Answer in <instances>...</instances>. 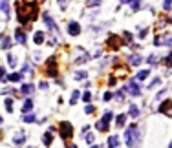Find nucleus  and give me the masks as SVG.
<instances>
[{"mask_svg": "<svg viewBox=\"0 0 172 148\" xmlns=\"http://www.w3.org/2000/svg\"><path fill=\"white\" fill-rule=\"evenodd\" d=\"M110 119H112V112H106V113H105V117H102L95 126H97L101 132H106V130H108V124H110Z\"/></svg>", "mask_w": 172, "mask_h": 148, "instance_id": "obj_1", "label": "nucleus"}, {"mask_svg": "<svg viewBox=\"0 0 172 148\" xmlns=\"http://www.w3.org/2000/svg\"><path fill=\"white\" fill-rule=\"evenodd\" d=\"M72 132H73V128H72L70 123H66V121H64V123H60V137H62V139H68L72 135Z\"/></svg>", "mask_w": 172, "mask_h": 148, "instance_id": "obj_2", "label": "nucleus"}, {"mask_svg": "<svg viewBox=\"0 0 172 148\" xmlns=\"http://www.w3.org/2000/svg\"><path fill=\"white\" fill-rule=\"evenodd\" d=\"M55 64H57V62H55V59H50V60H48V64H46V73H48L50 77H57V71H55Z\"/></svg>", "mask_w": 172, "mask_h": 148, "instance_id": "obj_3", "label": "nucleus"}, {"mask_svg": "<svg viewBox=\"0 0 172 148\" xmlns=\"http://www.w3.org/2000/svg\"><path fill=\"white\" fill-rule=\"evenodd\" d=\"M106 44H108V46H110V48H112V50H117L119 46L123 44V40H121L119 37H115V35H112V37L108 38V42H106Z\"/></svg>", "mask_w": 172, "mask_h": 148, "instance_id": "obj_4", "label": "nucleus"}, {"mask_svg": "<svg viewBox=\"0 0 172 148\" xmlns=\"http://www.w3.org/2000/svg\"><path fill=\"white\" fill-rule=\"evenodd\" d=\"M134 135H135V126L132 124V126L126 130V145H128V146L134 145Z\"/></svg>", "mask_w": 172, "mask_h": 148, "instance_id": "obj_5", "label": "nucleus"}, {"mask_svg": "<svg viewBox=\"0 0 172 148\" xmlns=\"http://www.w3.org/2000/svg\"><path fill=\"white\" fill-rule=\"evenodd\" d=\"M44 22H46V26H48V28H50V29L55 33V35H57V33H59V29H57V26L53 24V20H51V17H50V15H44Z\"/></svg>", "mask_w": 172, "mask_h": 148, "instance_id": "obj_6", "label": "nucleus"}, {"mask_svg": "<svg viewBox=\"0 0 172 148\" xmlns=\"http://www.w3.org/2000/svg\"><path fill=\"white\" fill-rule=\"evenodd\" d=\"M68 31H70V35H79L81 33V26L77 22H70L68 24Z\"/></svg>", "mask_w": 172, "mask_h": 148, "instance_id": "obj_7", "label": "nucleus"}, {"mask_svg": "<svg viewBox=\"0 0 172 148\" xmlns=\"http://www.w3.org/2000/svg\"><path fill=\"white\" fill-rule=\"evenodd\" d=\"M128 90H130V93H132V95H139V93H141L139 86L135 84V80H130V84H128Z\"/></svg>", "mask_w": 172, "mask_h": 148, "instance_id": "obj_8", "label": "nucleus"}, {"mask_svg": "<svg viewBox=\"0 0 172 148\" xmlns=\"http://www.w3.org/2000/svg\"><path fill=\"white\" fill-rule=\"evenodd\" d=\"M172 40V35H167V37H156V44H170Z\"/></svg>", "mask_w": 172, "mask_h": 148, "instance_id": "obj_9", "label": "nucleus"}, {"mask_svg": "<svg viewBox=\"0 0 172 148\" xmlns=\"http://www.w3.org/2000/svg\"><path fill=\"white\" fill-rule=\"evenodd\" d=\"M15 38L18 40L20 44H26V42H27V40H26V35H24V31H22V29H17V33H15Z\"/></svg>", "mask_w": 172, "mask_h": 148, "instance_id": "obj_10", "label": "nucleus"}, {"mask_svg": "<svg viewBox=\"0 0 172 148\" xmlns=\"http://www.w3.org/2000/svg\"><path fill=\"white\" fill-rule=\"evenodd\" d=\"M170 108H172V101H165V103L159 106V112H163V113H168V112H170Z\"/></svg>", "mask_w": 172, "mask_h": 148, "instance_id": "obj_11", "label": "nucleus"}, {"mask_svg": "<svg viewBox=\"0 0 172 148\" xmlns=\"http://www.w3.org/2000/svg\"><path fill=\"white\" fill-rule=\"evenodd\" d=\"M33 40H35V44H42V42H44V35H42V31H37V33H35V37H33Z\"/></svg>", "mask_w": 172, "mask_h": 148, "instance_id": "obj_12", "label": "nucleus"}, {"mask_svg": "<svg viewBox=\"0 0 172 148\" xmlns=\"http://www.w3.org/2000/svg\"><path fill=\"white\" fill-rule=\"evenodd\" d=\"M0 44H2V48H4V50H8V48H9V44H11L9 37H6V35H4L2 38H0Z\"/></svg>", "mask_w": 172, "mask_h": 148, "instance_id": "obj_13", "label": "nucleus"}, {"mask_svg": "<svg viewBox=\"0 0 172 148\" xmlns=\"http://www.w3.org/2000/svg\"><path fill=\"white\" fill-rule=\"evenodd\" d=\"M117 145H119V139L115 137V135H112V137L108 139V146H110V148H115Z\"/></svg>", "mask_w": 172, "mask_h": 148, "instance_id": "obj_14", "label": "nucleus"}, {"mask_svg": "<svg viewBox=\"0 0 172 148\" xmlns=\"http://www.w3.org/2000/svg\"><path fill=\"white\" fill-rule=\"evenodd\" d=\"M139 62H141V57L139 55H132V57H130V64H132V66H137Z\"/></svg>", "mask_w": 172, "mask_h": 148, "instance_id": "obj_15", "label": "nucleus"}, {"mask_svg": "<svg viewBox=\"0 0 172 148\" xmlns=\"http://www.w3.org/2000/svg\"><path fill=\"white\" fill-rule=\"evenodd\" d=\"M20 79H22L20 73H11V75H9V80H11V82H18Z\"/></svg>", "mask_w": 172, "mask_h": 148, "instance_id": "obj_16", "label": "nucleus"}, {"mask_svg": "<svg viewBox=\"0 0 172 148\" xmlns=\"http://www.w3.org/2000/svg\"><path fill=\"white\" fill-rule=\"evenodd\" d=\"M121 2L128 4V6H134V8H139V6H137V4H139V0H121Z\"/></svg>", "mask_w": 172, "mask_h": 148, "instance_id": "obj_17", "label": "nucleus"}, {"mask_svg": "<svg viewBox=\"0 0 172 148\" xmlns=\"http://www.w3.org/2000/svg\"><path fill=\"white\" fill-rule=\"evenodd\" d=\"M22 110H24V112H31V110H33V103H31V101H26Z\"/></svg>", "mask_w": 172, "mask_h": 148, "instance_id": "obj_18", "label": "nucleus"}, {"mask_svg": "<svg viewBox=\"0 0 172 148\" xmlns=\"http://www.w3.org/2000/svg\"><path fill=\"white\" fill-rule=\"evenodd\" d=\"M0 9H2L4 13H8V11H9V6H8V0H2V2H0Z\"/></svg>", "mask_w": 172, "mask_h": 148, "instance_id": "obj_19", "label": "nucleus"}, {"mask_svg": "<svg viewBox=\"0 0 172 148\" xmlns=\"http://www.w3.org/2000/svg\"><path fill=\"white\" fill-rule=\"evenodd\" d=\"M51 139H53V137H51V133H44V145H46V146H50V145H51Z\"/></svg>", "mask_w": 172, "mask_h": 148, "instance_id": "obj_20", "label": "nucleus"}, {"mask_svg": "<svg viewBox=\"0 0 172 148\" xmlns=\"http://www.w3.org/2000/svg\"><path fill=\"white\" fill-rule=\"evenodd\" d=\"M148 73H150L148 70H145V71H139V75H137V79H139V80H145V79L148 77Z\"/></svg>", "mask_w": 172, "mask_h": 148, "instance_id": "obj_21", "label": "nucleus"}, {"mask_svg": "<svg viewBox=\"0 0 172 148\" xmlns=\"http://www.w3.org/2000/svg\"><path fill=\"white\" fill-rule=\"evenodd\" d=\"M22 91H24V93H31V91H33V86H31V84H24V86H22Z\"/></svg>", "mask_w": 172, "mask_h": 148, "instance_id": "obj_22", "label": "nucleus"}, {"mask_svg": "<svg viewBox=\"0 0 172 148\" xmlns=\"http://www.w3.org/2000/svg\"><path fill=\"white\" fill-rule=\"evenodd\" d=\"M22 141H24V133H18V137H15V139H13V143H15V145H20Z\"/></svg>", "mask_w": 172, "mask_h": 148, "instance_id": "obj_23", "label": "nucleus"}, {"mask_svg": "<svg viewBox=\"0 0 172 148\" xmlns=\"http://www.w3.org/2000/svg\"><path fill=\"white\" fill-rule=\"evenodd\" d=\"M77 99H79V91H73V93H72L70 103H72V104H75V103H77Z\"/></svg>", "mask_w": 172, "mask_h": 148, "instance_id": "obj_24", "label": "nucleus"}, {"mask_svg": "<svg viewBox=\"0 0 172 148\" xmlns=\"http://www.w3.org/2000/svg\"><path fill=\"white\" fill-rule=\"evenodd\" d=\"M6 108H8V112L13 110V101L11 99H6Z\"/></svg>", "mask_w": 172, "mask_h": 148, "instance_id": "obj_25", "label": "nucleus"}, {"mask_svg": "<svg viewBox=\"0 0 172 148\" xmlns=\"http://www.w3.org/2000/svg\"><path fill=\"white\" fill-rule=\"evenodd\" d=\"M163 62L167 64V66H172V53H170L168 57H165V59H163Z\"/></svg>", "mask_w": 172, "mask_h": 148, "instance_id": "obj_26", "label": "nucleus"}, {"mask_svg": "<svg viewBox=\"0 0 172 148\" xmlns=\"http://www.w3.org/2000/svg\"><path fill=\"white\" fill-rule=\"evenodd\" d=\"M163 8H165V9L168 11V9L172 8V0H165V2H163Z\"/></svg>", "mask_w": 172, "mask_h": 148, "instance_id": "obj_27", "label": "nucleus"}, {"mask_svg": "<svg viewBox=\"0 0 172 148\" xmlns=\"http://www.w3.org/2000/svg\"><path fill=\"white\" fill-rule=\"evenodd\" d=\"M84 77H86V73H82V71H77V73H75V79H77V80L84 79Z\"/></svg>", "mask_w": 172, "mask_h": 148, "instance_id": "obj_28", "label": "nucleus"}, {"mask_svg": "<svg viewBox=\"0 0 172 148\" xmlns=\"http://www.w3.org/2000/svg\"><path fill=\"white\" fill-rule=\"evenodd\" d=\"M125 124V115H119L117 117V126H123Z\"/></svg>", "mask_w": 172, "mask_h": 148, "instance_id": "obj_29", "label": "nucleus"}, {"mask_svg": "<svg viewBox=\"0 0 172 148\" xmlns=\"http://www.w3.org/2000/svg\"><path fill=\"white\" fill-rule=\"evenodd\" d=\"M84 141H86V143H93V135H92V133H88V135H84Z\"/></svg>", "mask_w": 172, "mask_h": 148, "instance_id": "obj_30", "label": "nucleus"}, {"mask_svg": "<svg viewBox=\"0 0 172 148\" xmlns=\"http://www.w3.org/2000/svg\"><path fill=\"white\" fill-rule=\"evenodd\" d=\"M101 2H102V0H92V2H86V4L88 6H99Z\"/></svg>", "mask_w": 172, "mask_h": 148, "instance_id": "obj_31", "label": "nucleus"}, {"mask_svg": "<svg viewBox=\"0 0 172 148\" xmlns=\"http://www.w3.org/2000/svg\"><path fill=\"white\" fill-rule=\"evenodd\" d=\"M82 99H84V101H90V99H92V95H90V93H88V91H86V93H84V95H82Z\"/></svg>", "mask_w": 172, "mask_h": 148, "instance_id": "obj_32", "label": "nucleus"}, {"mask_svg": "<svg viewBox=\"0 0 172 148\" xmlns=\"http://www.w3.org/2000/svg\"><path fill=\"white\" fill-rule=\"evenodd\" d=\"M24 121H26V123H33L35 119H33V115H29V117H24Z\"/></svg>", "mask_w": 172, "mask_h": 148, "instance_id": "obj_33", "label": "nucleus"}, {"mask_svg": "<svg viewBox=\"0 0 172 148\" xmlns=\"http://www.w3.org/2000/svg\"><path fill=\"white\" fill-rule=\"evenodd\" d=\"M93 110H95V108H93V106H92V104H90V106H88V108H86V112H88V113H92Z\"/></svg>", "mask_w": 172, "mask_h": 148, "instance_id": "obj_34", "label": "nucleus"}, {"mask_svg": "<svg viewBox=\"0 0 172 148\" xmlns=\"http://www.w3.org/2000/svg\"><path fill=\"white\" fill-rule=\"evenodd\" d=\"M92 148H102V146H92Z\"/></svg>", "mask_w": 172, "mask_h": 148, "instance_id": "obj_35", "label": "nucleus"}, {"mask_svg": "<svg viewBox=\"0 0 172 148\" xmlns=\"http://www.w3.org/2000/svg\"><path fill=\"white\" fill-rule=\"evenodd\" d=\"M68 148H75V146H68Z\"/></svg>", "mask_w": 172, "mask_h": 148, "instance_id": "obj_36", "label": "nucleus"}, {"mask_svg": "<svg viewBox=\"0 0 172 148\" xmlns=\"http://www.w3.org/2000/svg\"><path fill=\"white\" fill-rule=\"evenodd\" d=\"M0 123H2V117H0Z\"/></svg>", "mask_w": 172, "mask_h": 148, "instance_id": "obj_37", "label": "nucleus"}, {"mask_svg": "<svg viewBox=\"0 0 172 148\" xmlns=\"http://www.w3.org/2000/svg\"><path fill=\"white\" fill-rule=\"evenodd\" d=\"M170 148H172V145H170Z\"/></svg>", "mask_w": 172, "mask_h": 148, "instance_id": "obj_38", "label": "nucleus"}]
</instances>
